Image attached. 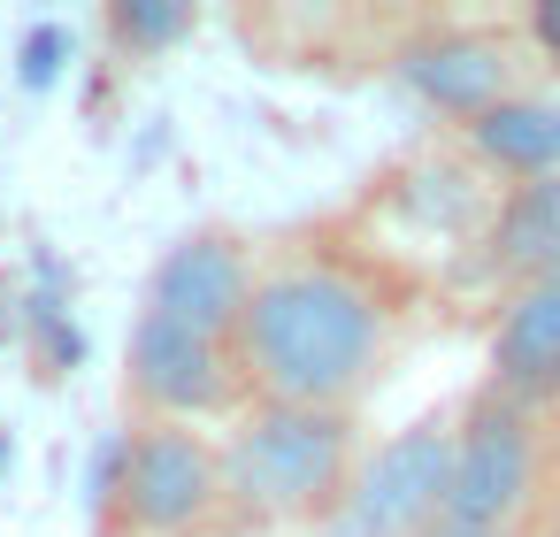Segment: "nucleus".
I'll use <instances>...</instances> for the list:
<instances>
[{"label":"nucleus","instance_id":"obj_1","mask_svg":"<svg viewBox=\"0 0 560 537\" xmlns=\"http://www.w3.org/2000/svg\"><path fill=\"white\" fill-rule=\"evenodd\" d=\"M384 346H392V307L361 261L346 254L254 261V292L238 323V369L254 399L346 415L376 384Z\"/></svg>","mask_w":560,"mask_h":537},{"label":"nucleus","instance_id":"obj_2","mask_svg":"<svg viewBox=\"0 0 560 537\" xmlns=\"http://www.w3.org/2000/svg\"><path fill=\"white\" fill-rule=\"evenodd\" d=\"M353 415L254 399L223 437V506L254 522H323L353 483Z\"/></svg>","mask_w":560,"mask_h":537},{"label":"nucleus","instance_id":"obj_3","mask_svg":"<svg viewBox=\"0 0 560 537\" xmlns=\"http://www.w3.org/2000/svg\"><path fill=\"white\" fill-rule=\"evenodd\" d=\"M93 506L124 537H200L223 514V445L192 422H139L108 445Z\"/></svg>","mask_w":560,"mask_h":537},{"label":"nucleus","instance_id":"obj_4","mask_svg":"<svg viewBox=\"0 0 560 537\" xmlns=\"http://www.w3.org/2000/svg\"><path fill=\"white\" fill-rule=\"evenodd\" d=\"M537 422L529 407L499 399L491 384L453 415V476H445V529L468 537H514V522L537 499Z\"/></svg>","mask_w":560,"mask_h":537},{"label":"nucleus","instance_id":"obj_5","mask_svg":"<svg viewBox=\"0 0 560 537\" xmlns=\"http://www.w3.org/2000/svg\"><path fill=\"white\" fill-rule=\"evenodd\" d=\"M445 476H453V415H422L392 430L376 453H361L353 483L315 522V537H430L445 522Z\"/></svg>","mask_w":560,"mask_h":537},{"label":"nucleus","instance_id":"obj_6","mask_svg":"<svg viewBox=\"0 0 560 537\" xmlns=\"http://www.w3.org/2000/svg\"><path fill=\"white\" fill-rule=\"evenodd\" d=\"M124 392L147 407V422H208L238 407L246 369H238V346L139 307L131 346H124Z\"/></svg>","mask_w":560,"mask_h":537},{"label":"nucleus","instance_id":"obj_7","mask_svg":"<svg viewBox=\"0 0 560 537\" xmlns=\"http://www.w3.org/2000/svg\"><path fill=\"white\" fill-rule=\"evenodd\" d=\"M246 292H254V254L231 231H185L162 246L154 277H147V315H170L200 338L238 346L246 323Z\"/></svg>","mask_w":560,"mask_h":537},{"label":"nucleus","instance_id":"obj_8","mask_svg":"<svg viewBox=\"0 0 560 537\" xmlns=\"http://www.w3.org/2000/svg\"><path fill=\"white\" fill-rule=\"evenodd\" d=\"M392 70L430 116H453L460 131L483 108L514 101V47L499 32H422L392 55Z\"/></svg>","mask_w":560,"mask_h":537},{"label":"nucleus","instance_id":"obj_9","mask_svg":"<svg viewBox=\"0 0 560 537\" xmlns=\"http://www.w3.org/2000/svg\"><path fill=\"white\" fill-rule=\"evenodd\" d=\"M491 392L514 407H537L560 392V277L506 292L491 323Z\"/></svg>","mask_w":560,"mask_h":537},{"label":"nucleus","instance_id":"obj_10","mask_svg":"<svg viewBox=\"0 0 560 537\" xmlns=\"http://www.w3.org/2000/svg\"><path fill=\"white\" fill-rule=\"evenodd\" d=\"M468 269H476L483 284H506V292H522V284H537V277H560V177L514 185V192L491 208V223H483Z\"/></svg>","mask_w":560,"mask_h":537},{"label":"nucleus","instance_id":"obj_11","mask_svg":"<svg viewBox=\"0 0 560 537\" xmlns=\"http://www.w3.org/2000/svg\"><path fill=\"white\" fill-rule=\"evenodd\" d=\"M468 154H476V170H491V177H506V185L560 177V101L514 93V101L483 108V116L468 124Z\"/></svg>","mask_w":560,"mask_h":537},{"label":"nucleus","instance_id":"obj_12","mask_svg":"<svg viewBox=\"0 0 560 537\" xmlns=\"http://www.w3.org/2000/svg\"><path fill=\"white\" fill-rule=\"evenodd\" d=\"M192 9L185 0H116L108 9V39L116 47H131V55H162V47H177V39H192Z\"/></svg>","mask_w":560,"mask_h":537},{"label":"nucleus","instance_id":"obj_13","mask_svg":"<svg viewBox=\"0 0 560 537\" xmlns=\"http://www.w3.org/2000/svg\"><path fill=\"white\" fill-rule=\"evenodd\" d=\"M62 55H70V32H62V24H39V32L24 39V85H47V78L62 70Z\"/></svg>","mask_w":560,"mask_h":537},{"label":"nucleus","instance_id":"obj_14","mask_svg":"<svg viewBox=\"0 0 560 537\" xmlns=\"http://www.w3.org/2000/svg\"><path fill=\"white\" fill-rule=\"evenodd\" d=\"M529 47L545 62H560V0H537V9H529Z\"/></svg>","mask_w":560,"mask_h":537},{"label":"nucleus","instance_id":"obj_15","mask_svg":"<svg viewBox=\"0 0 560 537\" xmlns=\"http://www.w3.org/2000/svg\"><path fill=\"white\" fill-rule=\"evenodd\" d=\"M430 537H468V529H445V522H438V529H430Z\"/></svg>","mask_w":560,"mask_h":537}]
</instances>
